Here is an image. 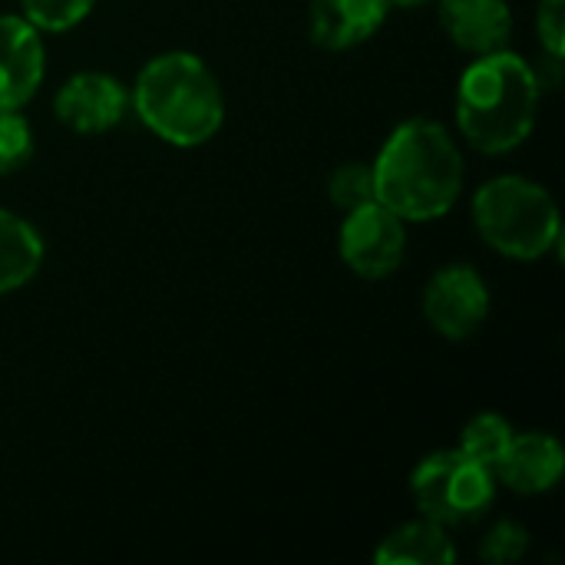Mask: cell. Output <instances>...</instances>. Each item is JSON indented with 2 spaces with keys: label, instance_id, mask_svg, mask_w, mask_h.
<instances>
[{
  "label": "cell",
  "instance_id": "obj_1",
  "mask_svg": "<svg viewBox=\"0 0 565 565\" xmlns=\"http://www.w3.org/2000/svg\"><path fill=\"white\" fill-rule=\"evenodd\" d=\"M374 172V199L404 222H434L463 195L467 162L457 136L427 116L404 119L384 139Z\"/></svg>",
  "mask_w": 565,
  "mask_h": 565
},
{
  "label": "cell",
  "instance_id": "obj_2",
  "mask_svg": "<svg viewBox=\"0 0 565 565\" xmlns=\"http://www.w3.org/2000/svg\"><path fill=\"white\" fill-rule=\"evenodd\" d=\"M540 106V70L507 46L473 56V63L460 73L454 116L467 146L483 156H510L533 136Z\"/></svg>",
  "mask_w": 565,
  "mask_h": 565
},
{
  "label": "cell",
  "instance_id": "obj_3",
  "mask_svg": "<svg viewBox=\"0 0 565 565\" xmlns=\"http://www.w3.org/2000/svg\"><path fill=\"white\" fill-rule=\"evenodd\" d=\"M129 109L175 149H199L225 126V93L212 66L192 50H162L129 86Z\"/></svg>",
  "mask_w": 565,
  "mask_h": 565
},
{
  "label": "cell",
  "instance_id": "obj_4",
  "mask_svg": "<svg viewBox=\"0 0 565 565\" xmlns=\"http://www.w3.org/2000/svg\"><path fill=\"white\" fill-rule=\"evenodd\" d=\"M470 218L483 245L510 262H540L563 242V212L553 192L526 175L487 179L470 202Z\"/></svg>",
  "mask_w": 565,
  "mask_h": 565
},
{
  "label": "cell",
  "instance_id": "obj_5",
  "mask_svg": "<svg viewBox=\"0 0 565 565\" xmlns=\"http://www.w3.org/2000/svg\"><path fill=\"white\" fill-rule=\"evenodd\" d=\"M411 497L420 516L457 530L480 523L497 500L493 470L470 460L460 447L427 454L411 473Z\"/></svg>",
  "mask_w": 565,
  "mask_h": 565
},
{
  "label": "cell",
  "instance_id": "obj_6",
  "mask_svg": "<svg viewBox=\"0 0 565 565\" xmlns=\"http://www.w3.org/2000/svg\"><path fill=\"white\" fill-rule=\"evenodd\" d=\"M338 255L351 275L364 281H384L407 258V222L371 199L344 212L338 228Z\"/></svg>",
  "mask_w": 565,
  "mask_h": 565
},
{
  "label": "cell",
  "instance_id": "obj_7",
  "mask_svg": "<svg viewBox=\"0 0 565 565\" xmlns=\"http://www.w3.org/2000/svg\"><path fill=\"white\" fill-rule=\"evenodd\" d=\"M490 308H493L490 285L467 262H450V265L437 268L420 291L424 321L434 328V334H440L447 341L473 338L487 324Z\"/></svg>",
  "mask_w": 565,
  "mask_h": 565
},
{
  "label": "cell",
  "instance_id": "obj_8",
  "mask_svg": "<svg viewBox=\"0 0 565 565\" xmlns=\"http://www.w3.org/2000/svg\"><path fill=\"white\" fill-rule=\"evenodd\" d=\"M129 113V86L106 70H79L53 93V116L79 136H103Z\"/></svg>",
  "mask_w": 565,
  "mask_h": 565
},
{
  "label": "cell",
  "instance_id": "obj_9",
  "mask_svg": "<svg viewBox=\"0 0 565 565\" xmlns=\"http://www.w3.org/2000/svg\"><path fill=\"white\" fill-rule=\"evenodd\" d=\"M46 76L43 33L23 13H0V109H23Z\"/></svg>",
  "mask_w": 565,
  "mask_h": 565
},
{
  "label": "cell",
  "instance_id": "obj_10",
  "mask_svg": "<svg viewBox=\"0 0 565 565\" xmlns=\"http://www.w3.org/2000/svg\"><path fill=\"white\" fill-rule=\"evenodd\" d=\"M565 473V450L556 434L526 430L513 434L503 460L497 463L493 477L497 487H507L520 497H543L559 487Z\"/></svg>",
  "mask_w": 565,
  "mask_h": 565
},
{
  "label": "cell",
  "instance_id": "obj_11",
  "mask_svg": "<svg viewBox=\"0 0 565 565\" xmlns=\"http://www.w3.org/2000/svg\"><path fill=\"white\" fill-rule=\"evenodd\" d=\"M437 20L447 40L470 53L487 56L510 46L513 36V10L507 0H434Z\"/></svg>",
  "mask_w": 565,
  "mask_h": 565
},
{
  "label": "cell",
  "instance_id": "obj_12",
  "mask_svg": "<svg viewBox=\"0 0 565 565\" xmlns=\"http://www.w3.org/2000/svg\"><path fill=\"white\" fill-rule=\"evenodd\" d=\"M391 0H311L308 36L328 53H344L367 43L391 17Z\"/></svg>",
  "mask_w": 565,
  "mask_h": 565
},
{
  "label": "cell",
  "instance_id": "obj_13",
  "mask_svg": "<svg viewBox=\"0 0 565 565\" xmlns=\"http://www.w3.org/2000/svg\"><path fill=\"white\" fill-rule=\"evenodd\" d=\"M377 565H450L457 563V543L447 526L417 516L394 526L374 550Z\"/></svg>",
  "mask_w": 565,
  "mask_h": 565
},
{
  "label": "cell",
  "instance_id": "obj_14",
  "mask_svg": "<svg viewBox=\"0 0 565 565\" xmlns=\"http://www.w3.org/2000/svg\"><path fill=\"white\" fill-rule=\"evenodd\" d=\"M43 235L17 212L0 209V298L30 285L43 268Z\"/></svg>",
  "mask_w": 565,
  "mask_h": 565
},
{
  "label": "cell",
  "instance_id": "obj_15",
  "mask_svg": "<svg viewBox=\"0 0 565 565\" xmlns=\"http://www.w3.org/2000/svg\"><path fill=\"white\" fill-rule=\"evenodd\" d=\"M513 434H516V427H513L503 414L483 411V414H477V417H470V420L463 424L460 444H457V447H460L470 460H477L480 467L497 470V463L503 460V454H507Z\"/></svg>",
  "mask_w": 565,
  "mask_h": 565
},
{
  "label": "cell",
  "instance_id": "obj_16",
  "mask_svg": "<svg viewBox=\"0 0 565 565\" xmlns=\"http://www.w3.org/2000/svg\"><path fill=\"white\" fill-rule=\"evenodd\" d=\"M96 10V0H20V13L40 33H66Z\"/></svg>",
  "mask_w": 565,
  "mask_h": 565
},
{
  "label": "cell",
  "instance_id": "obj_17",
  "mask_svg": "<svg viewBox=\"0 0 565 565\" xmlns=\"http://www.w3.org/2000/svg\"><path fill=\"white\" fill-rule=\"evenodd\" d=\"M36 136L23 109H0V175L23 169L33 159Z\"/></svg>",
  "mask_w": 565,
  "mask_h": 565
},
{
  "label": "cell",
  "instance_id": "obj_18",
  "mask_svg": "<svg viewBox=\"0 0 565 565\" xmlns=\"http://www.w3.org/2000/svg\"><path fill=\"white\" fill-rule=\"evenodd\" d=\"M328 199L341 212H351L374 199V172L371 162H341L328 175Z\"/></svg>",
  "mask_w": 565,
  "mask_h": 565
},
{
  "label": "cell",
  "instance_id": "obj_19",
  "mask_svg": "<svg viewBox=\"0 0 565 565\" xmlns=\"http://www.w3.org/2000/svg\"><path fill=\"white\" fill-rule=\"evenodd\" d=\"M530 553V533L516 520H500L487 530L480 540V559L490 565H513L523 563Z\"/></svg>",
  "mask_w": 565,
  "mask_h": 565
},
{
  "label": "cell",
  "instance_id": "obj_20",
  "mask_svg": "<svg viewBox=\"0 0 565 565\" xmlns=\"http://www.w3.org/2000/svg\"><path fill=\"white\" fill-rule=\"evenodd\" d=\"M536 36L546 60L563 63L565 56V0H540L536 3Z\"/></svg>",
  "mask_w": 565,
  "mask_h": 565
},
{
  "label": "cell",
  "instance_id": "obj_21",
  "mask_svg": "<svg viewBox=\"0 0 565 565\" xmlns=\"http://www.w3.org/2000/svg\"><path fill=\"white\" fill-rule=\"evenodd\" d=\"M434 0H391V7H404V10H417V7H430Z\"/></svg>",
  "mask_w": 565,
  "mask_h": 565
}]
</instances>
